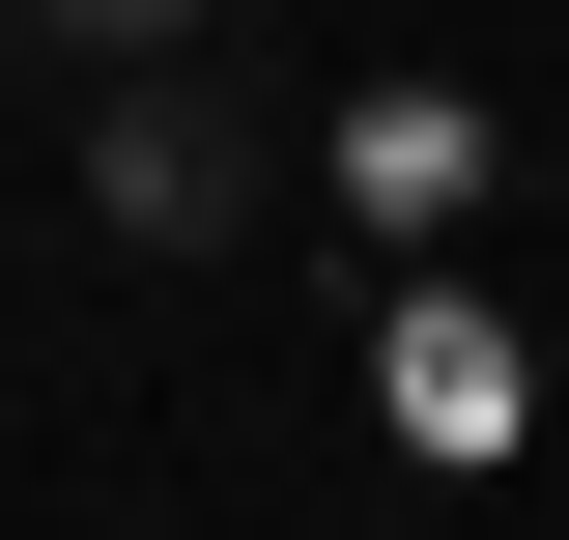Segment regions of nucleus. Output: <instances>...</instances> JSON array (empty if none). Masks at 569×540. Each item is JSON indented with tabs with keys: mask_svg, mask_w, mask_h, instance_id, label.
<instances>
[{
	"mask_svg": "<svg viewBox=\"0 0 569 540\" xmlns=\"http://www.w3.org/2000/svg\"><path fill=\"white\" fill-rule=\"evenodd\" d=\"M86 200H114L142 257H200V228H257V114H228L200 58H142V86H86Z\"/></svg>",
	"mask_w": 569,
	"mask_h": 540,
	"instance_id": "obj_1",
	"label": "nucleus"
},
{
	"mask_svg": "<svg viewBox=\"0 0 569 540\" xmlns=\"http://www.w3.org/2000/svg\"><path fill=\"white\" fill-rule=\"evenodd\" d=\"M0 29H58L86 86H142V58H200V0H0Z\"/></svg>",
	"mask_w": 569,
	"mask_h": 540,
	"instance_id": "obj_2",
	"label": "nucleus"
}]
</instances>
